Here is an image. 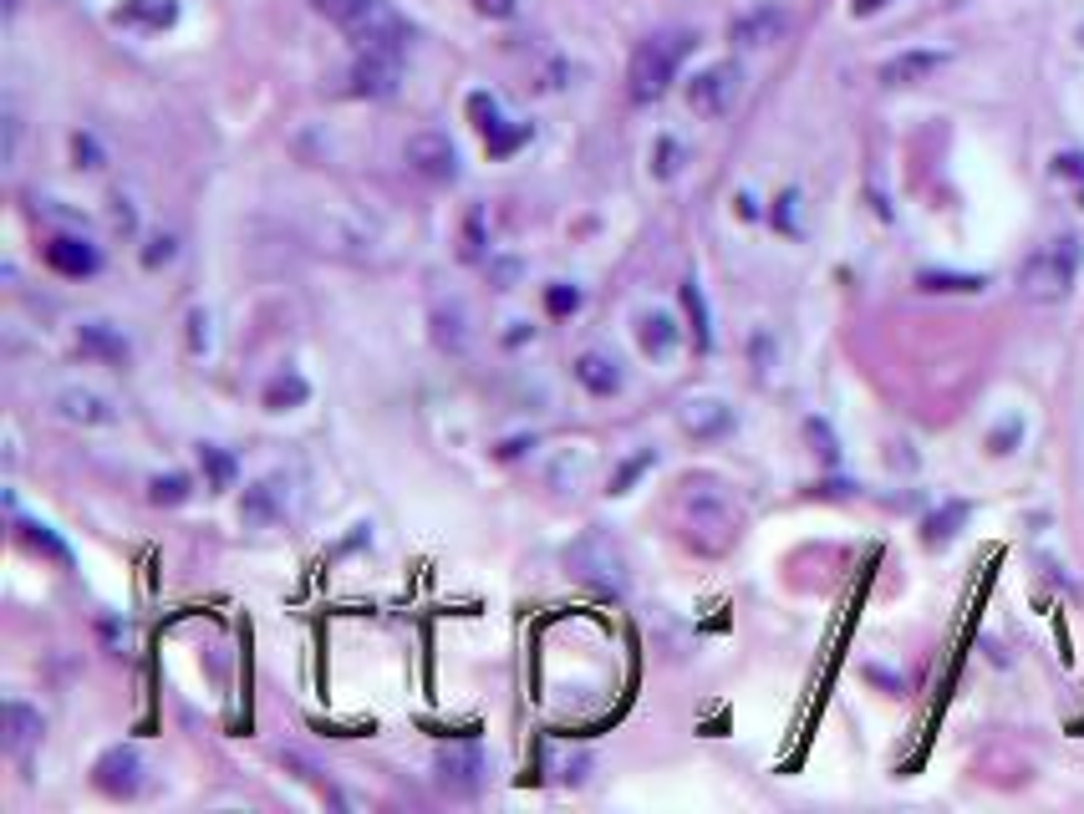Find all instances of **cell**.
<instances>
[{
  "instance_id": "obj_1",
  "label": "cell",
  "mask_w": 1084,
  "mask_h": 814,
  "mask_svg": "<svg viewBox=\"0 0 1084 814\" xmlns=\"http://www.w3.org/2000/svg\"><path fill=\"white\" fill-rule=\"evenodd\" d=\"M326 21H337L357 51H402L408 47V21L387 0H311Z\"/></svg>"
},
{
  "instance_id": "obj_2",
  "label": "cell",
  "mask_w": 1084,
  "mask_h": 814,
  "mask_svg": "<svg viewBox=\"0 0 1084 814\" xmlns=\"http://www.w3.org/2000/svg\"><path fill=\"white\" fill-rule=\"evenodd\" d=\"M683 525H687V539H693L698 550L718 555V550H728L734 535H738V504L728 499L718 484H687Z\"/></svg>"
},
{
  "instance_id": "obj_3",
  "label": "cell",
  "mask_w": 1084,
  "mask_h": 814,
  "mask_svg": "<svg viewBox=\"0 0 1084 814\" xmlns=\"http://www.w3.org/2000/svg\"><path fill=\"white\" fill-rule=\"evenodd\" d=\"M1080 260H1084V245L1074 240V235H1060V240H1048L1044 250H1034L1024 260V270H1018V290H1024L1028 300H1064L1074 290V280H1080Z\"/></svg>"
},
{
  "instance_id": "obj_4",
  "label": "cell",
  "mask_w": 1084,
  "mask_h": 814,
  "mask_svg": "<svg viewBox=\"0 0 1084 814\" xmlns=\"http://www.w3.org/2000/svg\"><path fill=\"white\" fill-rule=\"evenodd\" d=\"M698 37H687V31H663V37H647L637 51H631V67H627V87L637 102H657V97L673 87L677 67H683L687 47Z\"/></svg>"
},
{
  "instance_id": "obj_5",
  "label": "cell",
  "mask_w": 1084,
  "mask_h": 814,
  "mask_svg": "<svg viewBox=\"0 0 1084 814\" xmlns=\"http://www.w3.org/2000/svg\"><path fill=\"white\" fill-rule=\"evenodd\" d=\"M566 560H570V570H576L580 580H590V586L606 590V596H621V590L631 586L627 555H621V545H616L611 535H601V529H586L580 539H570Z\"/></svg>"
},
{
  "instance_id": "obj_6",
  "label": "cell",
  "mask_w": 1084,
  "mask_h": 814,
  "mask_svg": "<svg viewBox=\"0 0 1084 814\" xmlns=\"http://www.w3.org/2000/svg\"><path fill=\"white\" fill-rule=\"evenodd\" d=\"M434 774H438V790L444 794L474 800L484 790V778H489V758H484L479 743H448V748H438Z\"/></svg>"
},
{
  "instance_id": "obj_7",
  "label": "cell",
  "mask_w": 1084,
  "mask_h": 814,
  "mask_svg": "<svg viewBox=\"0 0 1084 814\" xmlns=\"http://www.w3.org/2000/svg\"><path fill=\"white\" fill-rule=\"evenodd\" d=\"M738 87H744V72L734 61H713V67L693 72V82H687V108L698 118H728L738 102Z\"/></svg>"
},
{
  "instance_id": "obj_8",
  "label": "cell",
  "mask_w": 1084,
  "mask_h": 814,
  "mask_svg": "<svg viewBox=\"0 0 1084 814\" xmlns=\"http://www.w3.org/2000/svg\"><path fill=\"white\" fill-rule=\"evenodd\" d=\"M92 778L108 800H133V794L143 790V754H138L133 743H112L108 754L97 758Z\"/></svg>"
},
{
  "instance_id": "obj_9",
  "label": "cell",
  "mask_w": 1084,
  "mask_h": 814,
  "mask_svg": "<svg viewBox=\"0 0 1084 814\" xmlns=\"http://www.w3.org/2000/svg\"><path fill=\"white\" fill-rule=\"evenodd\" d=\"M402 158H408L412 173H422V179H434V183H454L458 179V153H454V143H448L444 132H412L408 148H402Z\"/></svg>"
},
{
  "instance_id": "obj_10",
  "label": "cell",
  "mask_w": 1084,
  "mask_h": 814,
  "mask_svg": "<svg viewBox=\"0 0 1084 814\" xmlns=\"http://www.w3.org/2000/svg\"><path fill=\"white\" fill-rule=\"evenodd\" d=\"M402 82V51H361L351 61V92L357 97H392Z\"/></svg>"
},
{
  "instance_id": "obj_11",
  "label": "cell",
  "mask_w": 1084,
  "mask_h": 814,
  "mask_svg": "<svg viewBox=\"0 0 1084 814\" xmlns=\"http://www.w3.org/2000/svg\"><path fill=\"white\" fill-rule=\"evenodd\" d=\"M677 428L687 438H698V444H713L723 433H734V407L723 403V397H687L677 407Z\"/></svg>"
},
{
  "instance_id": "obj_12",
  "label": "cell",
  "mask_w": 1084,
  "mask_h": 814,
  "mask_svg": "<svg viewBox=\"0 0 1084 814\" xmlns=\"http://www.w3.org/2000/svg\"><path fill=\"white\" fill-rule=\"evenodd\" d=\"M728 37H734L738 47H774V41L789 37V11L774 6V0H764V6H754V11L734 16Z\"/></svg>"
},
{
  "instance_id": "obj_13",
  "label": "cell",
  "mask_w": 1084,
  "mask_h": 814,
  "mask_svg": "<svg viewBox=\"0 0 1084 814\" xmlns=\"http://www.w3.org/2000/svg\"><path fill=\"white\" fill-rule=\"evenodd\" d=\"M41 733H47V718H41L31 703L11 697V703L0 707V743H6V754H11V758L31 754V748L41 743Z\"/></svg>"
},
{
  "instance_id": "obj_14",
  "label": "cell",
  "mask_w": 1084,
  "mask_h": 814,
  "mask_svg": "<svg viewBox=\"0 0 1084 814\" xmlns=\"http://www.w3.org/2000/svg\"><path fill=\"white\" fill-rule=\"evenodd\" d=\"M47 265L67 280H87V276L102 270V250H97L92 240H82V235H57V240L47 245Z\"/></svg>"
},
{
  "instance_id": "obj_15",
  "label": "cell",
  "mask_w": 1084,
  "mask_h": 814,
  "mask_svg": "<svg viewBox=\"0 0 1084 814\" xmlns=\"http://www.w3.org/2000/svg\"><path fill=\"white\" fill-rule=\"evenodd\" d=\"M51 407H57L67 423H82V428H97V423H112V418H118L108 397L92 393V387H77V383L57 387V393H51Z\"/></svg>"
},
{
  "instance_id": "obj_16",
  "label": "cell",
  "mask_w": 1084,
  "mask_h": 814,
  "mask_svg": "<svg viewBox=\"0 0 1084 814\" xmlns=\"http://www.w3.org/2000/svg\"><path fill=\"white\" fill-rule=\"evenodd\" d=\"M942 67H947V51H902V57L892 61H881V87H916V82H927V77H937Z\"/></svg>"
},
{
  "instance_id": "obj_17",
  "label": "cell",
  "mask_w": 1084,
  "mask_h": 814,
  "mask_svg": "<svg viewBox=\"0 0 1084 814\" xmlns=\"http://www.w3.org/2000/svg\"><path fill=\"white\" fill-rule=\"evenodd\" d=\"M570 371H576V383L586 387L590 397H616V393H621V361L606 357V351H580Z\"/></svg>"
},
{
  "instance_id": "obj_18",
  "label": "cell",
  "mask_w": 1084,
  "mask_h": 814,
  "mask_svg": "<svg viewBox=\"0 0 1084 814\" xmlns=\"http://www.w3.org/2000/svg\"><path fill=\"white\" fill-rule=\"evenodd\" d=\"M240 519H245V525H255V529H266V525H276V519H286V489H280V479L250 484V489H245V499H240Z\"/></svg>"
},
{
  "instance_id": "obj_19",
  "label": "cell",
  "mask_w": 1084,
  "mask_h": 814,
  "mask_svg": "<svg viewBox=\"0 0 1084 814\" xmlns=\"http://www.w3.org/2000/svg\"><path fill=\"white\" fill-rule=\"evenodd\" d=\"M112 21L128 26V31H169L179 21V0H122Z\"/></svg>"
},
{
  "instance_id": "obj_20",
  "label": "cell",
  "mask_w": 1084,
  "mask_h": 814,
  "mask_svg": "<svg viewBox=\"0 0 1084 814\" xmlns=\"http://www.w3.org/2000/svg\"><path fill=\"white\" fill-rule=\"evenodd\" d=\"M77 347H82L87 357H97V361H128V357H133L128 336H122L112 321H82V326H77Z\"/></svg>"
},
{
  "instance_id": "obj_21",
  "label": "cell",
  "mask_w": 1084,
  "mask_h": 814,
  "mask_svg": "<svg viewBox=\"0 0 1084 814\" xmlns=\"http://www.w3.org/2000/svg\"><path fill=\"white\" fill-rule=\"evenodd\" d=\"M637 326H642V331H637L642 336V351H647L652 361H667L677 347H683V326H677L667 311H647Z\"/></svg>"
},
{
  "instance_id": "obj_22",
  "label": "cell",
  "mask_w": 1084,
  "mask_h": 814,
  "mask_svg": "<svg viewBox=\"0 0 1084 814\" xmlns=\"http://www.w3.org/2000/svg\"><path fill=\"white\" fill-rule=\"evenodd\" d=\"M434 336H438V347H444V351H464V347H469V331H464V306H458V300H448V306H438V311H434Z\"/></svg>"
},
{
  "instance_id": "obj_23",
  "label": "cell",
  "mask_w": 1084,
  "mask_h": 814,
  "mask_svg": "<svg viewBox=\"0 0 1084 814\" xmlns=\"http://www.w3.org/2000/svg\"><path fill=\"white\" fill-rule=\"evenodd\" d=\"M311 397V383H306L301 371H280L276 383L266 387V407L270 413H286V407H301Z\"/></svg>"
},
{
  "instance_id": "obj_24",
  "label": "cell",
  "mask_w": 1084,
  "mask_h": 814,
  "mask_svg": "<svg viewBox=\"0 0 1084 814\" xmlns=\"http://www.w3.org/2000/svg\"><path fill=\"white\" fill-rule=\"evenodd\" d=\"M199 464H205L209 489H229V484H235V474H240V468H235V458H229L225 448H215V444L199 448Z\"/></svg>"
},
{
  "instance_id": "obj_25",
  "label": "cell",
  "mask_w": 1084,
  "mask_h": 814,
  "mask_svg": "<svg viewBox=\"0 0 1084 814\" xmlns=\"http://www.w3.org/2000/svg\"><path fill=\"white\" fill-rule=\"evenodd\" d=\"M683 306L693 316V331H698V347H713V326H708V306H703V286L698 280H683Z\"/></svg>"
},
{
  "instance_id": "obj_26",
  "label": "cell",
  "mask_w": 1084,
  "mask_h": 814,
  "mask_svg": "<svg viewBox=\"0 0 1084 814\" xmlns=\"http://www.w3.org/2000/svg\"><path fill=\"white\" fill-rule=\"evenodd\" d=\"M469 118H474V128L489 138L495 128H505V112H499V97L495 92H469Z\"/></svg>"
},
{
  "instance_id": "obj_27",
  "label": "cell",
  "mask_w": 1084,
  "mask_h": 814,
  "mask_svg": "<svg viewBox=\"0 0 1084 814\" xmlns=\"http://www.w3.org/2000/svg\"><path fill=\"white\" fill-rule=\"evenodd\" d=\"M530 132H535L530 122H505V128H495L489 138H484V143H489V158H509L519 143H530Z\"/></svg>"
},
{
  "instance_id": "obj_28",
  "label": "cell",
  "mask_w": 1084,
  "mask_h": 814,
  "mask_svg": "<svg viewBox=\"0 0 1084 814\" xmlns=\"http://www.w3.org/2000/svg\"><path fill=\"white\" fill-rule=\"evenodd\" d=\"M189 479H183V474H158V479L153 484H148V499H153V504H183V499H189Z\"/></svg>"
},
{
  "instance_id": "obj_29",
  "label": "cell",
  "mask_w": 1084,
  "mask_h": 814,
  "mask_svg": "<svg viewBox=\"0 0 1084 814\" xmlns=\"http://www.w3.org/2000/svg\"><path fill=\"white\" fill-rule=\"evenodd\" d=\"M683 143L677 138H657V153H652V173L657 179H677V168H683Z\"/></svg>"
},
{
  "instance_id": "obj_30",
  "label": "cell",
  "mask_w": 1084,
  "mask_h": 814,
  "mask_svg": "<svg viewBox=\"0 0 1084 814\" xmlns=\"http://www.w3.org/2000/svg\"><path fill=\"white\" fill-rule=\"evenodd\" d=\"M21 529H26V539H31V545H37V550H47V555H51V560H57V565H72V550H67V545H61V539L51 535L47 525H37V519H26Z\"/></svg>"
},
{
  "instance_id": "obj_31",
  "label": "cell",
  "mask_w": 1084,
  "mask_h": 814,
  "mask_svg": "<svg viewBox=\"0 0 1084 814\" xmlns=\"http://www.w3.org/2000/svg\"><path fill=\"white\" fill-rule=\"evenodd\" d=\"M967 519V504H947L942 515H932V525H927V545H947L952 539V525H963Z\"/></svg>"
},
{
  "instance_id": "obj_32",
  "label": "cell",
  "mask_w": 1084,
  "mask_h": 814,
  "mask_svg": "<svg viewBox=\"0 0 1084 814\" xmlns=\"http://www.w3.org/2000/svg\"><path fill=\"white\" fill-rule=\"evenodd\" d=\"M484 209H469V219H464V245H458V255L464 260H484Z\"/></svg>"
},
{
  "instance_id": "obj_33",
  "label": "cell",
  "mask_w": 1084,
  "mask_h": 814,
  "mask_svg": "<svg viewBox=\"0 0 1084 814\" xmlns=\"http://www.w3.org/2000/svg\"><path fill=\"white\" fill-rule=\"evenodd\" d=\"M545 306H550V316H576L580 311V290L566 286V280H555V286H545Z\"/></svg>"
},
{
  "instance_id": "obj_34",
  "label": "cell",
  "mask_w": 1084,
  "mask_h": 814,
  "mask_svg": "<svg viewBox=\"0 0 1084 814\" xmlns=\"http://www.w3.org/2000/svg\"><path fill=\"white\" fill-rule=\"evenodd\" d=\"M922 290H983V276H937V270H927Z\"/></svg>"
},
{
  "instance_id": "obj_35",
  "label": "cell",
  "mask_w": 1084,
  "mask_h": 814,
  "mask_svg": "<svg viewBox=\"0 0 1084 814\" xmlns=\"http://www.w3.org/2000/svg\"><path fill=\"white\" fill-rule=\"evenodd\" d=\"M173 255H179V245H173V235H153V240L143 245V265H148V270H158V265H169Z\"/></svg>"
},
{
  "instance_id": "obj_36",
  "label": "cell",
  "mask_w": 1084,
  "mask_h": 814,
  "mask_svg": "<svg viewBox=\"0 0 1084 814\" xmlns=\"http://www.w3.org/2000/svg\"><path fill=\"white\" fill-rule=\"evenodd\" d=\"M652 464H657V454H652V448H642V454L631 458V464H627V468H621V474H616V479H611V494H627V489H631V479H637L642 468H652Z\"/></svg>"
},
{
  "instance_id": "obj_37",
  "label": "cell",
  "mask_w": 1084,
  "mask_h": 814,
  "mask_svg": "<svg viewBox=\"0 0 1084 814\" xmlns=\"http://www.w3.org/2000/svg\"><path fill=\"white\" fill-rule=\"evenodd\" d=\"M72 153H77V168H102V153H97L92 132H77V138H72Z\"/></svg>"
},
{
  "instance_id": "obj_38",
  "label": "cell",
  "mask_w": 1084,
  "mask_h": 814,
  "mask_svg": "<svg viewBox=\"0 0 1084 814\" xmlns=\"http://www.w3.org/2000/svg\"><path fill=\"white\" fill-rule=\"evenodd\" d=\"M205 347H209V316L205 311H189V351L199 357Z\"/></svg>"
},
{
  "instance_id": "obj_39",
  "label": "cell",
  "mask_w": 1084,
  "mask_h": 814,
  "mask_svg": "<svg viewBox=\"0 0 1084 814\" xmlns=\"http://www.w3.org/2000/svg\"><path fill=\"white\" fill-rule=\"evenodd\" d=\"M474 11L489 16V21H509L519 11V0H474Z\"/></svg>"
},
{
  "instance_id": "obj_40",
  "label": "cell",
  "mask_w": 1084,
  "mask_h": 814,
  "mask_svg": "<svg viewBox=\"0 0 1084 814\" xmlns=\"http://www.w3.org/2000/svg\"><path fill=\"white\" fill-rule=\"evenodd\" d=\"M1013 438H1024V423H1018V418H1008V428H998V433H993V438H988V444H993V454H1013Z\"/></svg>"
},
{
  "instance_id": "obj_41",
  "label": "cell",
  "mask_w": 1084,
  "mask_h": 814,
  "mask_svg": "<svg viewBox=\"0 0 1084 814\" xmlns=\"http://www.w3.org/2000/svg\"><path fill=\"white\" fill-rule=\"evenodd\" d=\"M886 6H896V0H851V16H856V21H871V16L886 11Z\"/></svg>"
},
{
  "instance_id": "obj_42",
  "label": "cell",
  "mask_w": 1084,
  "mask_h": 814,
  "mask_svg": "<svg viewBox=\"0 0 1084 814\" xmlns=\"http://www.w3.org/2000/svg\"><path fill=\"white\" fill-rule=\"evenodd\" d=\"M112 204H118V209H112V219H118V229H128V235H133V229H138V215H133V204L122 199V193H118V199H112Z\"/></svg>"
},
{
  "instance_id": "obj_43",
  "label": "cell",
  "mask_w": 1084,
  "mask_h": 814,
  "mask_svg": "<svg viewBox=\"0 0 1084 814\" xmlns=\"http://www.w3.org/2000/svg\"><path fill=\"white\" fill-rule=\"evenodd\" d=\"M795 204H799V193H784L779 199V225L784 229H795Z\"/></svg>"
},
{
  "instance_id": "obj_44",
  "label": "cell",
  "mask_w": 1084,
  "mask_h": 814,
  "mask_svg": "<svg viewBox=\"0 0 1084 814\" xmlns=\"http://www.w3.org/2000/svg\"><path fill=\"white\" fill-rule=\"evenodd\" d=\"M1080 47H1084V26H1080Z\"/></svg>"
}]
</instances>
